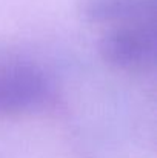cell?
I'll use <instances>...</instances> for the list:
<instances>
[{
    "label": "cell",
    "mask_w": 157,
    "mask_h": 158,
    "mask_svg": "<svg viewBox=\"0 0 157 158\" xmlns=\"http://www.w3.org/2000/svg\"><path fill=\"white\" fill-rule=\"evenodd\" d=\"M55 102V85L37 63L0 58V117L45 110Z\"/></svg>",
    "instance_id": "1"
},
{
    "label": "cell",
    "mask_w": 157,
    "mask_h": 158,
    "mask_svg": "<svg viewBox=\"0 0 157 158\" xmlns=\"http://www.w3.org/2000/svg\"><path fill=\"white\" fill-rule=\"evenodd\" d=\"M99 54L105 61L122 71H153L157 57L154 20L112 25L99 40Z\"/></svg>",
    "instance_id": "2"
},
{
    "label": "cell",
    "mask_w": 157,
    "mask_h": 158,
    "mask_svg": "<svg viewBox=\"0 0 157 158\" xmlns=\"http://www.w3.org/2000/svg\"><path fill=\"white\" fill-rule=\"evenodd\" d=\"M157 0H82L80 11L91 23H131L156 20Z\"/></svg>",
    "instance_id": "3"
}]
</instances>
